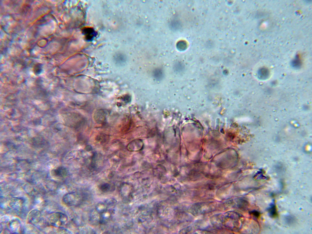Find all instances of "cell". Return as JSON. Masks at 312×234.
I'll return each mask as SVG.
<instances>
[{
  "instance_id": "cell-16",
  "label": "cell",
  "mask_w": 312,
  "mask_h": 234,
  "mask_svg": "<svg viewBox=\"0 0 312 234\" xmlns=\"http://www.w3.org/2000/svg\"><path fill=\"white\" fill-rule=\"evenodd\" d=\"M176 47L179 50H183L185 48L186 44L183 41H180L177 42Z\"/></svg>"
},
{
  "instance_id": "cell-9",
  "label": "cell",
  "mask_w": 312,
  "mask_h": 234,
  "mask_svg": "<svg viewBox=\"0 0 312 234\" xmlns=\"http://www.w3.org/2000/svg\"><path fill=\"white\" fill-rule=\"evenodd\" d=\"M104 202L106 204L108 209H114L117 204L116 200L114 198H108Z\"/></svg>"
},
{
  "instance_id": "cell-18",
  "label": "cell",
  "mask_w": 312,
  "mask_h": 234,
  "mask_svg": "<svg viewBox=\"0 0 312 234\" xmlns=\"http://www.w3.org/2000/svg\"><path fill=\"white\" fill-rule=\"evenodd\" d=\"M251 214L257 218H258L260 215L259 212L256 211H253L251 212Z\"/></svg>"
},
{
  "instance_id": "cell-8",
  "label": "cell",
  "mask_w": 312,
  "mask_h": 234,
  "mask_svg": "<svg viewBox=\"0 0 312 234\" xmlns=\"http://www.w3.org/2000/svg\"><path fill=\"white\" fill-rule=\"evenodd\" d=\"M108 208L105 202H100L97 204L95 210L99 214H100L108 210Z\"/></svg>"
},
{
  "instance_id": "cell-5",
  "label": "cell",
  "mask_w": 312,
  "mask_h": 234,
  "mask_svg": "<svg viewBox=\"0 0 312 234\" xmlns=\"http://www.w3.org/2000/svg\"><path fill=\"white\" fill-rule=\"evenodd\" d=\"M82 33L85 40L88 41H92L97 34V32L93 28L90 27L85 28L82 29Z\"/></svg>"
},
{
  "instance_id": "cell-4",
  "label": "cell",
  "mask_w": 312,
  "mask_h": 234,
  "mask_svg": "<svg viewBox=\"0 0 312 234\" xmlns=\"http://www.w3.org/2000/svg\"><path fill=\"white\" fill-rule=\"evenodd\" d=\"M114 209H108L99 214V223L104 224L109 222L114 213Z\"/></svg>"
},
{
  "instance_id": "cell-14",
  "label": "cell",
  "mask_w": 312,
  "mask_h": 234,
  "mask_svg": "<svg viewBox=\"0 0 312 234\" xmlns=\"http://www.w3.org/2000/svg\"><path fill=\"white\" fill-rule=\"evenodd\" d=\"M268 213L271 217L276 218L278 215L275 205L274 204L271 205L268 210Z\"/></svg>"
},
{
  "instance_id": "cell-3",
  "label": "cell",
  "mask_w": 312,
  "mask_h": 234,
  "mask_svg": "<svg viewBox=\"0 0 312 234\" xmlns=\"http://www.w3.org/2000/svg\"><path fill=\"white\" fill-rule=\"evenodd\" d=\"M42 219L41 212L37 210H34L30 211L28 216V221L29 223L35 225L40 223Z\"/></svg>"
},
{
  "instance_id": "cell-10",
  "label": "cell",
  "mask_w": 312,
  "mask_h": 234,
  "mask_svg": "<svg viewBox=\"0 0 312 234\" xmlns=\"http://www.w3.org/2000/svg\"><path fill=\"white\" fill-rule=\"evenodd\" d=\"M169 26L173 31H177L180 27V23L177 20H172L169 24Z\"/></svg>"
},
{
  "instance_id": "cell-19",
  "label": "cell",
  "mask_w": 312,
  "mask_h": 234,
  "mask_svg": "<svg viewBox=\"0 0 312 234\" xmlns=\"http://www.w3.org/2000/svg\"><path fill=\"white\" fill-rule=\"evenodd\" d=\"M85 149L86 150L90 151L92 150V147L91 146L89 145L86 147V148Z\"/></svg>"
},
{
  "instance_id": "cell-1",
  "label": "cell",
  "mask_w": 312,
  "mask_h": 234,
  "mask_svg": "<svg viewBox=\"0 0 312 234\" xmlns=\"http://www.w3.org/2000/svg\"><path fill=\"white\" fill-rule=\"evenodd\" d=\"M67 216L61 212H56L50 214L48 218V222L51 226L56 228L62 227L67 223Z\"/></svg>"
},
{
  "instance_id": "cell-15",
  "label": "cell",
  "mask_w": 312,
  "mask_h": 234,
  "mask_svg": "<svg viewBox=\"0 0 312 234\" xmlns=\"http://www.w3.org/2000/svg\"><path fill=\"white\" fill-rule=\"evenodd\" d=\"M286 223L289 225H292L295 223L296 219L293 217L292 216H288L285 218Z\"/></svg>"
},
{
  "instance_id": "cell-17",
  "label": "cell",
  "mask_w": 312,
  "mask_h": 234,
  "mask_svg": "<svg viewBox=\"0 0 312 234\" xmlns=\"http://www.w3.org/2000/svg\"><path fill=\"white\" fill-rule=\"evenodd\" d=\"M301 63V61L299 58L298 57H297L293 61L292 64L294 66L296 65L297 66L300 65Z\"/></svg>"
},
{
  "instance_id": "cell-6",
  "label": "cell",
  "mask_w": 312,
  "mask_h": 234,
  "mask_svg": "<svg viewBox=\"0 0 312 234\" xmlns=\"http://www.w3.org/2000/svg\"><path fill=\"white\" fill-rule=\"evenodd\" d=\"M11 231L14 233H17L20 231L21 225L20 221L15 219L12 220L9 224Z\"/></svg>"
},
{
  "instance_id": "cell-13",
  "label": "cell",
  "mask_w": 312,
  "mask_h": 234,
  "mask_svg": "<svg viewBox=\"0 0 312 234\" xmlns=\"http://www.w3.org/2000/svg\"><path fill=\"white\" fill-rule=\"evenodd\" d=\"M112 187L111 185L109 183H104L99 186V188L101 191L106 193L111 191Z\"/></svg>"
},
{
  "instance_id": "cell-12",
  "label": "cell",
  "mask_w": 312,
  "mask_h": 234,
  "mask_svg": "<svg viewBox=\"0 0 312 234\" xmlns=\"http://www.w3.org/2000/svg\"><path fill=\"white\" fill-rule=\"evenodd\" d=\"M98 112L96 114L97 115H96V117H95L97 122L99 123H102L104 122L106 119L105 113L103 112Z\"/></svg>"
},
{
  "instance_id": "cell-7",
  "label": "cell",
  "mask_w": 312,
  "mask_h": 234,
  "mask_svg": "<svg viewBox=\"0 0 312 234\" xmlns=\"http://www.w3.org/2000/svg\"><path fill=\"white\" fill-rule=\"evenodd\" d=\"M53 174L56 177L63 178L67 176L68 172L65 168L63 167H59L54 170Z\"/></svg>"
},
{
  "instance_id": "cell-11",
  "label": "cell",
  "mask_w": 312,
  "mask_h": 234,
  "mask_svg": "<svg viewBox=\"0 0 312 234\" xmlns=\"http://www.w3.org/2000/svg\"><path fill=\"white\" fill-rule=\"evenodd\" d=\"M23 201L20 199L17 198L14 199L11 203L10 205L13 208L15 209H18L23 204Z\"/></svg>"
},
{
  "instance_id": "cell-2",
  "label": "cell",
  "mask_w": 312,
  "mask_h": 234,
  "mask_svg": "<svg viewBox=\"0 0 312 234\" xmlns=\"http://www.w3.org/2000/svg\"><path fill=\"white\" fill-rule=\"evenodd\" d=\"M63 201L65 205L69 206H77L81 201L80 195L75 192L69 193L65 195L63 198Z\"/></svg>"
}]
</instances>
